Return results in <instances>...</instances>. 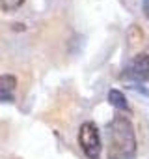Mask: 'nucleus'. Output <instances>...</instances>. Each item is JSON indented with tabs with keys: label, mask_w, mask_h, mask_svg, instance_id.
<instances>
[{
	"label": "nucleus",
	"mask_w": 149,
	"mask_h": 159,
	"mask_svg": "<svg viewBox=\"0 0 149 159\" xmlns=\"http://www.w3.org/2000/svg\"><path fill=\"white\" fill-rule=\"evenodd\" d=\"M121 79L130 83H145L149 81V52L136 54L121 73Z\"/></svg>",
	"instance_id": "7ed1b4c3"
},
{
	"label": "nucleus",
	"mask_w": 149,
	"mask_h": 159,
	"mask_svg": "<svg viewBox=\"0 0 149 159\" xmlns=\"http://www.w3.org/2000/svg\"><path fill=\"white\" fill-rule=\"evenodd\" d=\"M79 146L90 159H99L101 155V135L93 122H84L79 129Z\"/></svg>",
	"instance_id": "f03ea898"
},
{
	"label": "nucleus",
	"mask_w": 149,
	"mask_h": 159,
	"mask_svg": "<svg viewBox=\"0 0 149 159\" xmlns=\"http://www.w3.org/2000/svg\"><path fill=\"white\" fill-rule=\"evenodd\" d=\"M142 11H143L145 19L149 21V0H142Z\"/></svg>",
	"instance_id": "0eeeda50"
},
{
	"label": "nucleus",
	"mask_w": 149,
	"mask_h": 159,
	"mask_svg": "<svg viewBox=\"0 0 149 159\" xmlns=\"http://www.w3.org/2000/svg\"><path fill=\"white\" fill-rule=\"evenodd\" d=\"M24 4V0H0V8L2 11H13Z\"/></svg>",
	"instance_id": "423d86ee"
},
{
	"label": "nucleus",
	"mask_w": 149,
	"mask_h": 159,
	"mask_svg": "<svg viewBox=\"0 0 149 159\" xmlns=\"http://www.w3.org/2000/svg\"><path fill=\"white\" fill-rule=\"evenodd\" d=\"M106 137H108V148H106V159H134L136 157V133L132 122L117 114L114 120L106 125Z\"/></svg>",
	"instance_id": "f257e3e1"
},
{
	"label": "nucleus",
	"mask_w": 149,
	"mask_h": 159,
	"mask_svg": "<svg viewBox=\"0 0 149 159\" xmlns=\"http://www.w3.org/2000/svg\"><path fill=\"white\" fill-rule=\"evenodd\" d=\"M17 86V79L13 75H0V101H11Z\"/></svg>",
	"instance_id": "20e7f679"
},
{
	"label": "nucleus",
	"mask_w": 149,
	"mask_h": 159,
	"mask_svg": "<svg viewBox=\"0 0 149 159\" xmlns=\"http://www.w3.org/2000/svg\"><path fill=\"white\" fill-rule=\"evenodd\" d=\"M108 101L112 107L119 109V111H129V103H127V98L123 96V92L119 90H110L108 92Z\"/></svg>",
	"instance_id": "39448f33"
}]
</instances>
